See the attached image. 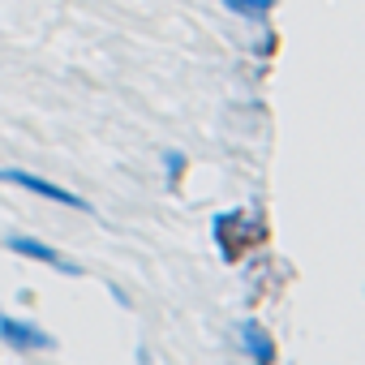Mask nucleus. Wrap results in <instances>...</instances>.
<instances>
[{
	"label": "nucleus",
	"mask_w": 365,
	"mask_h": 365,
	"mask_svg": "<svg viewBox=\"0 0 365 365\" xmlns=\"http://www.w3.org/2000/svg\"><path fill=\"white\" fill-rule=\"evenodd\" d=\"M241 348H245L250 365H271L275 361V344H271V335L262 331L258 318H245L241 322Z\"/></svg>",
	"instance_id": "5"
},
{
	"label": "nucleus",
	"mask_w": 365,
	"mask_h": 365,
	"mask_svg": "<svg viewBox=\"0 0 365 365\" xmlns=\"http://www.w3.org/2000/svg\"><path fill=\"white\" fill-rule=\"evenodd\" d=\"M0 339H5L9 348H22V352H48V348H56V339L43 327L22 322V318H14L5 309H0Z\"/></svg>",
	"instance_id": "3"
},
{
	"label": "nucleus",
	"mask_w": 365,
	"mask_h": 365,
	"mask_svg": "<svg viewBox=\"0 0 365 365\" xmlns=\"http://www.w3.org/2000/svg\"><path fill=\"white\" fill-rule=\"evenodd\" d=\"M5 250H9V254H22V258H35V262H43V267H56L61 275H82V267H78L73 258H65L61 250H52V245H43V241H35V237H5Z\"/></svg>",
	"instance_id": "4"
},
{
	"label": "nucleus",
	"mask_w": 365,
	"mask_h": 365,
	"mask_svg": "<svg viewBox=\"0 0 365 365\" xmlns=\"http://www.w3.org/2000/svg\"><path fill=\"white\" fill-rule=\"evenodd\" d=\"M224 9H228V14H237V18L262 22V18L275 9V0H224Z\"/></svg>",
	"instance_id": "6"
},
{
	"label": "nucleus",
	"mask_w": 365,
	"mask_h": 365,
	"mask_svg": "<svg viewBox=\"0 0 365 365\" xmlns=\"http://www.w3.org/2000/svg\"><path fill=\"white\" fill-rule=\"evenodd\" d=\"M0 185H18V190H31V194L48 198V202H56V207H69V211L95 215V207H91L82 194H73V190H61L56 180H43V176H35V172H26V168H0Z\"/></svg>",
	"instance_id": "2"
},
{
	"label": "nucleus",
	"mask_w": 365,
	"mask_h": 365,
	"mask_svg": "<svg viewBox=\"0 0 365 365\" xmlns=\"http://www.w3.org/2000/svg\"><path fill=\"white\" fill-rule=\"evenodd\" d=\"M163 163H168V180H172V185H176V180L185 176V168H190L185 150H163Z\"/></svg>",
	"instance_id": "7"
},
{
	"label": "nucleus",
	"mask_w": 365,
	"mask_h": 365,
	"mask_svg": "<svg viewBox=\"0 0 365 365\" xmlns=\"http://www.w3.org/2000/svg\"><path fill=\"white\" fill-rule=\"evenodd\" d=\"M211 237L220 245L224 262H237L245 250H258L267 241V220L258 207H241V211H220L211 220Z\"/></svg>",
	"instance_id": "1"
}]
</instances>
